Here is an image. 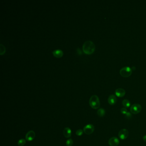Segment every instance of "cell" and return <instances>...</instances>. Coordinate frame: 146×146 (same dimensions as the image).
<instances>
[{
  "mask_svg": "<svg viewBox=\"0 0 146 146\" xmlns=\"http://www.w3.org/2000/svg\"><path fill=\"white\" fill-rule=\"evenodd\" d=\"M95 45L92 41H86L83 45V51L87 54H93L95 50Z\"/></svg>",
  "mask_w": 146,
  "mask_h": 146,
  "instance_id": "cell-1",
  "label": "cell"
},
{
  "mask_svg": "<svg viewBox=\"0 0 146 146\" xmlns=\"http://www.w3.org/2000/svg\"><path fill=\"white\" fill-rule=\"evenodd\" d=\"M89 104L90 107L94 109H97L100 108V102L99 97L96 95L91 96L89 100Z\"/></svg>",
  "mask_w": 146,
  "mask_h": 146,
  "instance_id": "cell-2",
  "label": "cell"
},
{
  "mask_svg": "<svg viewBox=\"0 0 146 146\" xmlns=\"http://www.w3.org/2000/svg\"><path fill=\"white\" fill-rule=\"evenodd\" d=\"M132 73V69L129 66H126L122 68L119 71V74L121 75V76L124 78L129 77L130 76H131Z\"/></svg>",
  "mask_w": 146,
  "mask_h": 146,
  "instance_id": "cell-3",
  "label": "cell"
},
{
  "mask_svg": "<svg viewBox=\"0 0 146 146\" xmlns=\"http://www.w3.org/2000/svg\"><path fill=\"white\" fill-rule=\"evenodd\" d=\"M142 110V107L140 104H135L132 106L130 109V111L133 114H136L139 113Z\"/></svg>",
  "mask_w": 146,
  "mask_h": 146,
  "instance_id": "cell-4",
  "label": "cell"
},
{
  "mask_svg": "<svg viewBox=\"0 0 146 146\" xmlns=\"http://www.w3.org/2000/svg\"><path fill=\"white\" fill-rule=\"evenodd\" d=\"M83 131L86 135H90L94 132V126L93 125L91 124H87L84 127Z\"/></svg>",
  "mask_w": 146,
  "mask_h": 146,
  "instance_id": "cell-5",
  "label": "cell"
},
{
  "mask_svg": "<svg viewBox=\"0 0 146 146\" xmlns=\"http://www.w3.org/2000/svg\"><path fill=\"white\" fill-rule=\"evenodd\" d=\"M129 131L126 129H122L118 133V136L121 140H125L129 136Z\"/></svg>",
  "mask_w": 146,
  "mask_h": 146,
  "instance_id": "cell-6",
  "label": "cell"
},
{
  "mask_svg": "<svg viewBox=\"0 0 146 146\" xmlns=\"http://www.w3.org/2000/svg\"><path fill=\"white\" fill-rule=\"evenodd\" d=\"M119 143V139L115 137H112L108 140V144L110 146H117Z\"/></svg>",
  "mask_w": 146,
  "mask_h": 146,
  "instance_id": "cell-7",
  "label": "cell"
},
{
  "mask_svg": "<svg viewBox=\"0 0 146 146\" xmlns=\"http://www.w3.org/2000/svg\"><path fill=\"white\" fill-rule=\"evenodd\" d=\"M35 137V133L32 130H31L27 133L25 136V139L26 140L29 141L33 140Z\"/></svg>",
  "mask_w": 146,
  "mask_h": 146,
  "instance_id": "cell-8",
  "label": "cell"
},
{
  "mask_svg": "<svg viewBox=\"0 0 146 146\" xmlns=\"http://www.w3.org/2000/svg\"><path fill=\"white\" fill-rule=\"evenodd\" d=\"M115 94L116 96L118 97H123L126 94V91L123 89L119 88L116 90Z\"/></svg>",
  "mask_w": 146,
  "mask_h": 146,
  "instance_id": "cell-9",
  "label": "cell"
},
{
  "mask_svg": "<svg viewBox=\"0 0 146 146\" xmlns=\"http://www.w3.org/2000/svg\"><path fill=\"white\" fill-rule=\"evenodd\" d=\"M108 102L110 105H114L116 104L117 101V99L114 95H111L108 98Z\"/></svg>",
  "mask_w": 146,
  "mask_h": 146,
  "instance_id": "cell-10",
  "label": "cell"
},
{
  "mask_svg": "<svg viewBox=\"0 0 146 146\" xmlns=\"http://www.w3.org/2000/svg\"><path fill=\"white\" fill-rule=\"evenodd\" d=\"M52 53L53 54L54 56L58 58H61L63 56L64 54L63 51L59 49H57L56 50H54V51L52 52Z\"/></svg>",
  "mask_w": 146,
  "mask_h": 146,
  "instance_id": "cell-11",
  "label": "cell"
},
{
  "mask_svg": "<svg viewBox=\"0 0 146 146\" xmlns=\"http://www.w3.org/2000/svg\"><path fill=\"white\" fill-rule=\"evenodd\" d=\"M72 132L71 130L69 128L66 127L64 129V136L66 138H69L71 136Z\"/></svg>",
  "mask_w": 146,
  "mask_h": 146,
  "instance_id": "cell-12",
  "label": "cell"
},
{
  "mask_svg": "<svg viewBox=\"0 0 146 146\" xmlns=\"http://www.w3.org/2000/svg\"><path fill=\"white\" fill-rule=\"evenodd\" d=\"M97 113V114L99 117H104L105 115V114H106V111L103 108H100V109H98Z\"/></svg>",
  "mask_w": 146,
  "mask_h": 146,
  "instance_id": "cell-13",
  "label": "cell"
},
{
  "mask_svg": "<svg viewBox=\"0 0 146 146\" xmlns=\"http://www.w3.org/2000/svg\"><path fill=\"white\" fill-rule=\"evenodd\" d=\"M122 104H123V106L124 107V108H129L130 106H131V103H130V102L128 100H124L122 101Z\"/></svg>",
  "mask_w": 146,
  "mask_h": 146,
  "instance_id": "cell-14",
  "label": "cell"
},
{
  "mask_svg": "<svg viewBox=\"0 0 146 146\" xmlns=\"http://www.w3.org/2000/svg\"><path fill=\"white\" fill-rule=\"evenodd\" d=\"M26 144V140L24 139H21L20 140H19L18 142V144L19 146H23L25 145Z\"/></svg>",
  "mask_w": 146,
  "mask_h": 146,
  "instance_id": "cell-15",
  "label": "cell"
},
{
  "mask_svg": "<svg viewBox=\"0 0 146 146\" xmlns=\"http://www.w3.org/2000/svg\"><path fill=\"white\" fill-rule=\"evenodd\" d=\"M0 54L1 55H2L3 54H4L5 52H6V48H5L4 46L2 44H0Z\"/></svg>",
  "mask_w": 146,
  "mask_h": 146,
  "instance_id": "cell-16",
  "label": "cell"
},
{
  "mask_svg": "<svg viewBox=\"0 0 146 146\" xmlns=\"http://www.w3.org/2000/svg\"><path fill=\"white\" fill-rule=\"evenodd\" d=\"M73 140L72 139H69L66 142V144L67 146H72L73 145Z\"/></svg>",
  "mask_w": 146,
  "mask_h": 146,
  "instance_id": "cell-17",
  "label": "cell"
},
{
  "mask_svg": "<svg viewBox=\"0 0 146 146\" xmlns=\"http://www.w3.org/2000/svg\"><path fill=\"white\" fill-rule=\"evenodd\" d=\"M83 134V131L81 129H78L76 132V134L78 136H81Z\"/></svg>",
  "mask_w": 146,
  "mask_h": 146,
  "instance_id": "cell-18",
  "label": "cell"
},
{
  "mask_svg": "<svg viewBox=\"0 0 146 146\" xmlns=\"http://www.w3.org/2000/svg\"><path fill=\"white\" fill-rule=\"evenodd\" d=\"M120 112H121V113L123 115H125L128 112L127 109L125 108H122L120 110Z\"/></svg>",
  "mask_w": 146,
  "mask_h": 146,
  "instance_id": "cell-19",
  "label": "cell"
},
{
  "mask_svg": "<svg viewBox=\"0 0 146 146\" xmlns=\"http://www.w3.org/2000/svg\"><path fill=\"white\" fill-rule=\"evenodd\" d=\"M125 117L127 118H130L132 117V114L129 112H127V113L125 114Z\"/></svg>",
  "mask_w": 146,
  "mask_h": 146,
  "instance_id": "cell-20",
  "label": "cell"
},
{
  "mask_svg": "<svg viewBox=\"0 0 146 146\" xmlns=\"http://www.w3.org/2000/svg\"><path fill=\"white\" fill-rule=\"evenodd\" d=\"M143 140H144L145 142H146V135H145L144 136H143Z\"/></svg>",
  "mask_w": 146,
  "mask_h": 146,
  "instance_id": "cell-21",
  "label": "cell"
}]
</instances>
